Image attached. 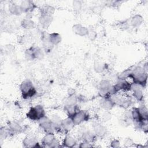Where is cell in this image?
<instances>
[{"instance_id": "8992f818", "label": "cell", "mask_w": 148, "mask_h": 148, "mask_svg": "<svg viewBox=\"0 0 148 148\" xmlns=\"http://www.w3.org/2000/svg\"><path fill=\"white\" fill-rule=\"evenodd\" d=\"M39 124L40 127L47 134L53 133L55 128L50 119H49L46 116L42 119L39 121Z\"/></svg>"}, {"instance_id": "5bb4252c", "label": "cell", "mask_w": 148, "mask_h": 148, "mask_svg": "<svg viewBox=\"0 0 148 148\" xmlns=\"http://www.w3.org/2000/svg\"><path fill=\"white\" fill-rule=\"evenodd\" d=\"M72 31L73 32L80 36H87L88 33V29L87 28L82 25L80 24H75L72 27Z\"/></svg>"}, {"instance_id": "d6a6232c", "label": "cell", "mask_w": 148, "mask_h": 148, "mask_svg": "<svg viewBox=\"0 0 148 148\" xmlns=\"http://www.w3.org/2000/svg\"><path fill=\"white\" fill-rule=\"evenodd\" d=\"M124 145H125L126 146H130L134 143H133V141H132V140L131 139H130V138H126L124 140Z\"/></svg>"}, {"instance_id": "6da1fadb", "label": "cell", "mask_w": 148, "mask_h": 148, "mask_svg": "<svg viewBox=\"0 0 148 148\" xmlns=\"http://www.w3.org/2000/svg\"><path fill=\"white\" fill-rule=\"evenodd\" d=\"M20 90L22 97L24 99H28L32 98L36 94V90L34 87L32 82L26 79L24 80L20 86Z\"/></svg>"}, {"instance_id": "2e32d148", "label": "cell", "mask_w": 148, "mask_h": 148, "mask_svg": "<svg viewBox=\"0 0 148 148\" xmlns=\"http://www.w3.org/2000/svg\"><path fill=\"white\" fill-rule=\"evenodd\" d=\"M20 5L23 12H31L36 7L35 4L31 1H23Z\"/></svg>"}, {"instance_id": "836d02e7", "label": "cell", "mask_w": 148, "mask_h": 148, "mask_svg": "<svg viewBox=\"0 0 148 148\" xmlns=\"http://www.w3.org/2000/svg\"><path fill=\"white\" fill-rule=\"evenodd\" d=\"M68 95H74L75 94V90L71 88L68 90Z\"/></svg>"}, {"instance_id": "e0dca14e", "label": "cell", "mask_w": 148, "mask_h": 148, "mask_svg": "<svg viewBox=\"0 0 148 148\" xmlns=\"http://www.w3.org/2000/svg\"><path fill=\"white\" fill-rule=\"evenodd\" d=\"M48 39L50 43L54 46V45H57L59 44L61 42L62 38L60 34L53 32L49 34Z\"/></svg>"}, {"instance_id": "4dcf8cb0", "label": "cell", "mask_w": 148, "mask_h": 148, "mask_svg": "<svg viewBox=\"0 0 148 148\" xmlns=\"http://www.w3.org/2000/svg\"><path fill=\"white\" fill-rule=\"evenodd\" d=\"M110 146L114 148L119 147L120 146V142L117 139H114L111 142Z\"/></svg>"}, {"instance_id": "7a4b0ae2", "label": "cell", "mask_w": 148, "mask_h": 148, "mask_svg": "<svg viewBox=\"0 0 148 148\" xmlns=\"http://www.w3.org/2000/svg\"><path fill=\"white\" fill-rule=\"evenodd\" d=\"M46 116V112L43 107L40 105L31 107L27 113V118L32 121H39Z\"/></svg>"}, {"instance_id": "cb8c5ba5", "label": "cell", "mask_w": 148, "mask_h": 148, "mask_svg": "<svg viewBox=\"0 0 148 148\" xmlns=\"http://www.w3.org/2000/svg\"><path fill=\"white\" fill-rule=\"evenodd\" d=\"M55 9L49 5H44L40 9V14H47L53 16V13H54Z\"/></svg>"}, {"instance_id": "d4e9b609", "label": "cell", "mask_w": 148, "mask_h": 148, "mask_svg": "<svg viewBox=\"0 0 148 148\" xmlns=\"http://www.w3.org/2000/svg\"><path fill=\"white\" fill-rule=\"evenodd\" d=\"M54 126L55 128V130H61L60 128V125L62 121V119L58 115L54 114L53 115L51 118L50 119Z\"/></svg>"}, {"instance_id": "44dd1931", "label": "cell", "mask_w": 148, "mask_h": 148, "mask_svg": "<svg viewBox=\"0 0 148 148\" xmlns=\"http://www.w3.org/2000/svg\"><path fill=\"white\" fill-rule=\"evenodd\" d=\"M80 109L76 104L72 105H65L64 106V110L68 115V117L72 116L74 114H75Z\"/></svg>"}, {"instance_id": "5b68a950", "label": "cell", "mask_w": 148, "mask_h": 148, "mask_svg": "<svg viewBox=\"0 0 148 148\" xmlns=\"http://www.w3.org/2000/svg\"><path fill=\"white\" fill-rule=\"evenodd\" d=\"M73 123L75 126L79 125L82 123L88 121L90 119V115L88 112L83 110H79L75 114H74L72 116L70 117Z\"/></svg>"}, {"instance_id": "f1b7e54d", "label": "cell", "mask_w": 148, "mask_h": 148, "mask_svg": "<svg viewBox=\"0 0 148 148\" xmlns=\"http://www.w3.org/2000/svg\"><path fill=\"white\" fill-rule=\"evenodd\" d=\"M82 2L79 1H75L73 2V8L76 10H80L82 7Z\"/></svg>"}, {"instance_id": "8fae6325", "label": "cell", "mask_w": 148, "mask_h": 148, "mask_svg": "<svg viewBox=\"0 0 148 148\" xmlns=\"http://www.w3.org/2000/svg\"><path fill=\"white\" fill-rule=\"evenodd\" d=\"M93 132L98 138H103L107 133L106 128L101 124L97 123L93 125Z\"/></svg>"}, {"instance_id": "83f0119b", "label": "cell", "mask_w": 148, "mask_h": 148, "mask_svg": "<svg viewBox=\"0 0 148 148\" xmlns=\"http://www.w3.org/2000/svg\"><path fill=\"white\" fill-rule=\"evenodd\" d=\"M10 135L8 128L1 127L0 130V137L2 139H5Z\"/></svg>"}, {"instance_id": "7c38bea8", "label": "cell", "mask_w": 148, "mask_h": 148, "mask_svg": "<svg viewBox=\"0 0 148 148\" xmlns=\"http://www.w3.org/2000/svg\"><path fill=\"white\" fill-rule=\"evenodd\" d=\"M75 127L74 123L70 117L62 120L60 128L61 130H63L64 132H68L71 131Z\"/></svg>"}, {"instance_id": "4316f807", "label": "cell", "mask_w": 148, "mask_h": 148, "mask_svg": "<svg viewBox=\"0 0 148 148\" xmlns=\"http://www.w3.org/2000/svg\"><path fill=\"white\" fill-rule=\"evenodd\" d=\"M77 101V98L75 94L72 95H68V97L65 100V105H76Z\"/></svg>"}, {"instance_id": "603a6c76", "label": "cell", "mask_w": 148, "mask_h": 148, "mask_svg": "<svg viewBox=\"0 0 148 148\" xmlns=\"http://www.w3.org/2000/svg\"><path fill=\"white\" fill-rule=\"evenodd\" d=\"M22 27L26 29H31L35 28V24L34 21L29 18H24L21 23Z\"/></svg>"}, {"instance_id": "1f68e13d", "label": "cell", "mask_w": 148, "mask_h": 148, "mask_svg": "<svg viewBox=\"0 0 148 148\" xmlns=\"http://www.w3.org/2000/svg\"><path fill=\"white\" fill-rule=\"evenodd\" d=\"M92 146L91 145V143H89L88 142H84L83 141V142H82L80 145L79 146V147H81V148H87V147H92Z\"/></svg>"}, {"instance_id": "52a82bcc", "label": "cell", "mask_w": 148, "mask_h": 148, "mask_svg": "<svg viewBox=\"0 0 148 148\" xmlns=\"http://www.w3.org/2000/svg\"><path fill=\"white\" fill-rule=\"evenodd\" d=\"M111 83L108 80H102L99 83V90L102 97H107L108 94H110L112 88Z\"/></svg>"}, {"instance_id": "ba28073f", "label": "cell", "mask_w": 148, "mask_h": 148, "mask_svg": "<svg viewBox=\"0 0 148 148\" xmlns=\"http://www.w3.org/2000/svg\"><path fill=\"white\" fill-rule=\"evenodd\" d=\"M24 147H40L36 137L34 135L27 136L23 141Z\"/></svg>"}, {"instance_id": "484cf974", "label": "cell", "mask_w": 148, "mask_h": 148, "mask_svg": "<svg viewBox=\"0 0 148 148\" xmlns=\"http://www.w3.org/2000/svg\"><path fill=\"white\" fill-rule=\"evenodd\" d=\"M105 68V65L103 62L99 61H95L94 64V69L97 73H102Z\"/></svg>"}, {"instance_id": "ac0fdd59", "label": "cell", "mask_w": 148, "mask_h": 148, "mask_svg": "<svg viewBox=\"0 0 148 148\" xmlns=\"http://www.w3.org/2000/svg\"><path fill=\"white\" fill-rule=\"evenodd\" d=\"M83 141L88 142L89 143H91L95 141L96 139V135L94 133V132H91L90 131H86L83 134Z\"/></svg>"}, {"instance_id": "ffe728a7", "label": "cell", "mask_w": 148, "mask_h": 148, "mask_svg": "<svg viewBox=\"0 0 148 148\" xmlns=\"http://www.w3.org/2000/svg\"><path fill=\"white\" fill-rule=\"evenodd\" d=\"M76 145V139L72 136H69V135L66 136L62 142L63 146L66 147H73Z\"/></svg>"}, {"instance_id": "f546056e", "label": "cell", "mask_w": 148, "mask_h": 148, "mask_svg": "<svg viewBox=\"0 0 148 148\" xmlns=\"http://www.w3.org/2000/svg\"><path fill=\"white\" fill-rule=\"evenodd\" d=\"M88 38L91 40H94L96 37H97V34L95 31H88V35H87Z\"/></svg>"}, {"instance_id": "9c48e42d", "label": "cell", "mask_w": 148, "mask_h": 148, "mask_svg": "<svg viewBox=\"0 0 148 148\" xmlns=\"http://www.w3.org/2000/svg\"><path fill=\"white\" fill-rule=\"evenodd\" d=\"M142 87L135 84L131 83V90L133 92V95L135 98L138 101H142L143 99V94L142 91Z\"/></svg>"}, {"instance_id": "d6986e66", "label": "cell", "mask_w": 148, "mask_h": 148, "mask_svg": "<svg viewBox=\"0 0 148 148\" xmlns=\"http://www.w3.org/2000/svg\"><path fill=\"white\" fill-rule=\"evenodd\" d=\"M9 10L11 14L16 16H20L23 13L20 5L16 3L10 4L9 6Z\"/></svg>"}, {"instance_id": "7402d4cb", "label": "cell", "mask_w": 148, "mask_h": 148, "mask_svg": "<svg viewBox=\"0 0 148 148\" xmlns=\"http://www.w3.org/2000/svg\"><path fill=\"white\" fill-rule=\"evenodd\" d=\"M143 21V17L139 14L134 16L131 20V24L134 28H138L142 24Z\"/></svg>"}, {"instance_id": "4fadbf2b", "label": "cell", "mask_w": 148, "mask_h": 148, "mask_svg": "<svg viewBox=\"0 0 148 148\" xmlns=\"http://www.w3.org/2000/svg\"><path fill=\"white\" fill-rule=\"evenodd\" d=\"M39 21L43 28L47 29L53 21V16L50 15L40 14Z\"/></svg>"}, {"instance_id": "30bf717a", "label": "cell", "mask_w": 148, "mask_h": 148, "mask_svg": "<svg viewBox=\"0 0 148 148\" xmlns=\"http://www.w3.org/2000/svg\"><path fill=\"white\" fill-rule=\"evenodd\" d=\"M99 104L101 107L106 110H109L112 109L115 105L113 99L108 96L102 97V99L100 100Z\"/></svg>"}, {"instance_id": "277c9868", "label": "cell", "mask_w": 148, "mask_h": 148, "mask_svg": "<svg viewBox=\"0 0 148 148\" xmlns=\"http://www.w3.org/2000/svg\"><path fill=\"white\" fill-rule=\"evenodd\" d=\"M42 146L49 147H57L60 146L59 142L53 133H47L41 140Z\"/></svg>"}, {"instance_id": "3957f363", "label": "cell", "mask_w": 148, "mask_h": 148, "mask_svg": "<svg viewBox=\"0 0 148 148\" xmlns=\"http://www.w3.org/2000/svg\"><path fill=\"white\" fill-rule=\"evenodd\" d=\"M25 56L28 60H40L44 57V53L40 47L32 46L25 50Z\"/></svg>"}, {"instance_id": "9a60e30c", "label": "cell", "mask_w": 148, "mask_h": 148, "mask_svg": "<svg viewBox=\"0 0 148 148\" xmlns=\"http://www.w3.org/2000/svg\"><path fill=\"white\" fill-rule=\"evenodd\" d=\"M10 135L18 134L23 131L22 127L16 121H11L9 123L8 127Z\"/></svg>"}]
</instances>
